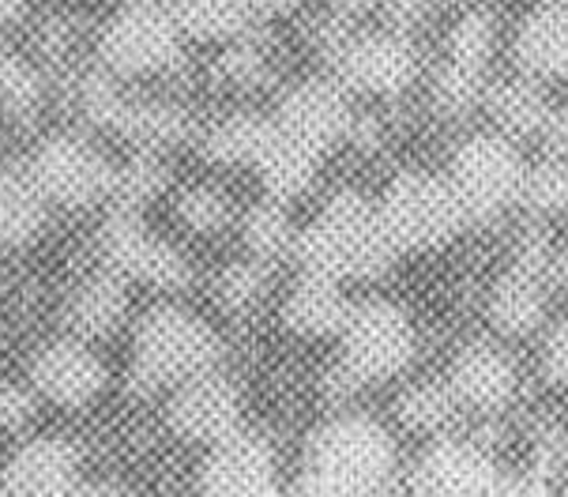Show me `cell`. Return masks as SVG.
I'll list each match as a JSON object with an SVG mask.
<instances>
[{
  "label": "cell",
  "instance_id": "1",
  "mask_svg": "<svg viewBox=\"0 0 568 497\" xmlns=\"http://www.w3.org/2000/svg\"><path fill=\"white\" fill-rule=\"evenodd\" d=\"M302 272L324 280H381L396 264L399 248L384 234L377 204L354 189H343L321 207V215L294 237Z\"/></svg>",
  "mask_w": 568,
  "mask_h": 497
},
{
  "label": "cell",
  "instance_id": "2",
  "mask_svg": "<svg viewBox=\"0 0 568 497\" xmlns=\"http://www.w3.org/2000/svg\"><path fill=\"white\" fill-rule=\"evenodd\" d=\"M377 215L399 253L440 248L467 226V215L452 185L426 170H407L392 181L377 204Z\"/></svg>",
  "mask_w": 568,
  "mask_h": 497
},
{
  "label": "cell",
  "instance_id": "3",
  "mask_svg": "<svg viewBox=\"0 0 568 497\" xmlns=\"http://www.w3.org/2000/svg\"><path fill=\"white\" fill-rule=\"evenodd\" d=\"M219 358V336L200 317L178 310V305H159L136 328V362H132V385L159 388L173 381H192L200 373H211Z\"/></svg>",
  "mask_w": 568,
  "mask_h": 497
},
{
  "label": "cell",
  "instance_id": "4",
  "mask_svg": "<svg viewBox=\"0 0 568 497\" xmlns=\"http://www.w3.org/2000/svg\"><path fill=\"white\" fill-rule=\"evenodd\" d=\"M396 467V445L388 429L373 418L346 415L324 426L310 448V475L343 497H365L381 490Z\"/></svg>",
  "mask_w": 568,
  "mask_h": 497
},
{
  "label": "cell",
  "instance_id": "5",
  "mask_svg": "<svg viewBox=\"0 0 568 497\" xmlns=\"http://www.w3.org/2000/svg\"><path fill=\"white\" fill-rule=\"evenodd\" d=\"M527 162L519 155L516 140L500 136V132H475L456 148L448 170V185L464 207L467 223H489V219L505 215L508 207L519 204L524 193Z\"/></svg>",
  "mask_w": 568,
  "mask_h": 497
},
{
  "label": "cell",
  "instance_id": "6",
  "mask_svg": "<svg viewBox=\"0 0 568 497\" xmlns=\"http://www.w3.org/2000/svg\"><path fill=\"white\" fill-rule=\"evenodd\" d=\"M339 336H343V369L358 385L396 377V373L410 366L414 351H418V336H414L407 310H399V305L384 298L354 305Z\"/></svg>",
  "mask_w": 568,
  "mask_h": 497
},
{
  "label": "cell",
  "instance_id": "7",
  "mask_svg": "<svg viewBox=\"0 0 568 497\" xmlns=\"http://www.w3.org/2000/svg\"><path fill=\"white\" fill-rule=\"evenodd\" d=\"M102 69L118 75H148L170 69L181 57V31L173 23L170 8L159 0H129L118 16L105 23Z\"/></svg>",
  "mask_w": 568,
  "mask_h": 497
},
{
  "label": "cell",
  "instance_id": "8",
  "mask_svg": "<svg viewBox=\"0 0 568 497\" xmlns=\"http://www.w3.org/2000/svg\"><path fill=\"white\" fill-rule=\"evenodd\" d=\"M335 83L343 91L373 94V99H396L418 80V50L410 34L399 31H362L346 34L339 53L332 57Z\"/></svg>",
  "mask_w": 568,
  "mask_h": 497
},
{
  "label": "cell",
  "instance_id": "9",
  "mask_svg": "<svg viewBox=\"0 0 568 497\" xmlns=\"http://www.w3.org/2000/svg\"><path fill=\"white\" fill-rule=\"evenodd\" d=\"M31 181L42 200L61 207H91L113 193V166L94 143L83 136H50L34 151Z\"/></svg>",
  "mask_w": 568,
  "mask_h": 497
},
{
  "label": "cell",
  "instance_id": "10",
  "mask_svg": "<svg viewBox=\"0 0 568 497\" xmlns=\"http://www.w3.org/2000/svg\"><path fill=\"white\" fill-rule=\"evenodd\" d=\"M102 256L110 261V272L121 275V280H143L151 286H166V291H178V286L189 283L185 256L173 245L159 242L129 207H118L105 219Z\"/></svg>",
  "mask_w": 568,
  "mask_h": 497
},
{
  "label": "cell",
  "instance_id": "11",
  "mask_svg": "<svg viewBox=\"0 0 568 497\" xmlns=\"http://www.w3.org/2000/svg\"><path fill=\"white\" fill-rule=\"evenodd\" d=\"M272 124L283 136H291L297 143H305L310 151H316V155H324L332 143L351 136L354 113L351 102H346V91L335 80H305L286 91Z\"/></svg>",
  "mask_w": 568,
  "mask_h": 497
},
{
  "label": "cell",
  "instance_id": "12",
  "mask_svg": "<svg viewBox=\"0 0 568 497\" xmlns=\"http://www.w3.org/2000/svg\"><path fill=\"white\" fill-rule=\"evenodd\" d=\"M200 490L204 497H283L272 448L260 437L230 434L207 456L200 471Z\"/></svg>",
  "mask_w": 568,
  "mask_h": 497
},
{
  "label": "cell",
  "instance_id": "13",
  "mask_svg": "<svg viewBox=\"0 0 568 497\" xmlns=\"http://www.w3.org/2000/svg\"><path fill=\"white\" fill-rule=\"evenodd\" d=\"M418 497H489L500 483L497 464L475 442H437L414 467Z\"/></svg>",
  "mask_w": 568,
  "mask_h": 497
},
{
  "label": "cell",
  "instance_id": "14",
  "mask_svg": "<svg viewBox=\"0 0 568 497\" xmlns=\"http://www.w3.org/2000/svg\"><path fill=\"white\" fill-rule=\"evenodd\" d=\"M31 381L34 392L45 396L50 404L61 407H83L105 385V366L99 362L83 339H57L50 347H42L31 362Z\"/></svg>",
  "mask_w": 568,
  "mask_h": 497
},
{
  "label": "cell",
  "instance_id": "15",
  "mask_svg": "<svg viewBox=\"0 0 568 497\" xmlns=\"http://www.w3.org/2000/svg\"><path fill=\"white\" fill-rule=\"evenodd\" d=\"M242 423V404L230 381L200 373V377L185 381L178 388V396L170 399V426L181 437L192 442H226L230 434H237Z\"/></svg>",
  "mask_w": 568,
  "mask_h": 497
},
{
  "label": "cell",
  "instance_id": "16",
  "mask_svg": "<svg viewBox=\"0 0 568 497\" xmlns=\"http://www.w3.org/2000/svg\"><path fill=\"white\" fill-rule=\"evenodd\" d=\"M456 404H467L475 410H500L513 404L519 388L516 362L508 358L505 347L497 343H467L452 362V381H448Z\"/></svg>",
  "mask_w": 568,
  "mask_h": 497
},
{
  "label": "cell",
  "instance_id": "17",
  "mask_svg": "<svg viewBox=\"0 0 568 497\" xmlns=\"http://www.w3.org/2000/svg\"><path fill=\"white\" fill-rule=\"evenodd\" d=\"M513 61L527 80H568V0H542L524 16Z\"/></svg>",
  "mask_w": 568,
  "mask_h": 497
},
{
  "label": "cell",
  "instance_id": "18",
  "mask_svg": "<svg viewBox=\"0 0 568 497\" xmlns=\"http://www.w3.org/2000/svg\"><path fill=\"white\" fill-rule=\"evenodd\" d=\"M75 486V448L57 437L23 445L0 471L4 497H72Z\"/></svg>",
  "mask_w": 568,
  "mask_h": 497
},
{
  "label": "cell",
  "instance_id": "19",
  "mask_svg": "<svg viewBox=\"0 0 568 497\" xmlns=\"http://www.w3.org/2000/svg\"><path fill=\"white\" fill-rule=\"evenodd\" d=\"M486 317L500 336H531V332H538V324L546 321V280L513 264L489 286Z\"/></svg>",
  "mask_w": 568,
  "mask_h": 497
},
{
  "label": "cell",
  "instance_id": "20",
  "mask_svg": "<svg viewBox=\"0 0 568 497\" xmlns=\"http://www.w3.org/2000/svg\"><path fill=\"white\" fill-rule=\"evenodd\" d=\"M351 310L354 305L346 302L343 283L305 272L294 283V291L286 294L283 321L291 324L297 336H339Z\"/></svg>",
  "mask_w": 568,
  "mask_h": 497
},
{
  "label": "cell",
  "instance_id": "21",
  "mask_svg": "<svg viewBox=\"0 0 568 497\" xmlns=\"http://www.w3.org/2000/svg\"><path fill=\"white\" fill-rule=\"evenodd\" d=\"M483 102L497 124L494 132H500V136H508V140L542 136L546 121H550V113H554L542 88H538V80H527V75L500 80L494 88H486Z\"/></svg>",
  "mask_w": 568,
  "mask_h": 497
},
{
  "label": "cell",
  "instance_id": "22",
  "mask_svg": "<svg viewBox=\"0 0 568 497\" xmlns=\"http://www.w3.org/2000/svg\"><path fill=\"white\" fill-rule=\"evenodd\" d=\"M316 170H321V155L305 148V143L283 136L278 129L272 132V140H267L264 155L256 159V174L264 181L267 196L278 200V204L302 196L305 189L313 185Z\"/></svg>",
  "mask_w": 568,
  "mask_h": 497
},
{
  "label": "cell",
  "instance_id": "23",
  "mask_svg": "<svg viewBox=\"0 0 568 497\" xmlns=\"http://www.w3.org/2000/svg\"><path fill=\"white\" fill-rule=\"evenodd\" d=\"M166 8L181 38L196 42H234L253 19L248 0H170Z\"/></svg>",
  "mask_w": 568,
  "mask_h": 497
},
{
  "label": "cell",
  "instance_id": "24",
  "mask_svg": "<svg viewBox=\"0 0 568 497\" xmlns=\"http://www.w3.org/2000/svg\"><path fill=\"white\" fill-rule=\"evenodd\" d=\"M124 310H129V298H124L121 275L102 272L75 291V298L69 302V324L80 339H94L118 328Z\"/></svg>",
  "mask_w": 568,
  "mask_h": 497
},
{
  "label": "cell",
  "instance_id": "25",
  "mask_svg": "<svg viewBox=\"0 0 568 497\" xmlns=\"http://www.w3.org/2000/svg\"><path fill=\"white\" fill-rule=\"evenodd\" d=\"M45 219V200L31 174L0 170V245H23Z\"/></svg>",
  "mask_w": 568,
  "mask_h": 497
},
{
  "label": "cell",
  "instance_id": "26",
  "mask_svg": "<svg viewBox=\"0 0 568 497\" xmlns=\"http://www.w3.org/2000/svg\"><path fill=\"white\" fill-rule=\"evenodd\" d=\"M275 124L256 113H234V118L219 121L215 129L204 136L207 159L226 162V166H256V159L264 155L267 140H272Z\"/></svg>",
  "mask_w": 568,
  "mask_h": 497
},
{
  "label": "cell",
  "instance_id": "27",
  "mask_svg": "<svg viewBox=\"0 0 568 497\" xmlns=\"http://www.w3.org/2000/svg\"><path fill=\"white\" fill-rule=\"evenodd\" d=\"M494 53H497V19L489 12H467L452 27L448 34V64H459V69H470V72H489L494 64Z\"/></svg>",
  "mask_w": 568,
  "mask_h": 497
},
{
  "label": "cell",
  "instance_id": "28",
  "mask_svg": "<svg viewBox=\"0 0 568 497\" xmlns=\"http://www.w3.org/2000/svg\"><path fill=\"white\" fill-rule=\"evenodd\" d=\"M242 237H245V245L253 248L256 261L264 264V261H275V256L291 253L297 234H294L291 219H286V207L278 204V200H264V204H256L253 212L245 215Z\"/></svg>",
  "mask_w": 568,
  "mask_h": 497
},
{
  "label": "cell",
  "instance_id": "29",
  "mask_svg": "<svg viewBox=\"0 0 568 497\" xmlns=\"http://www.w3.org/2000/svg\"><path fill=\"white\" fill-rule=\"evenodd\" d=\"M519 204H527L542 219L565 215L568 212V159L550 155V159L535 162V166H527Z\"/></svg>",
  "mask_w": 568,
  "mask_h": 497
},
{
  "label": "cell",
  "instance_id": "30",
  "mask_svg": "<svg viewBox=\"0 0 568 497\" xmlns=\"http://www.w3.org/2000/svg\"><path fill=\"white\" fill-rule=\"evenodd\" d=\"M486 88H489L486 72H470L445 61L437 80H433V106L445 113V118H464V113H470L483 102Z\"/></svg>",
  "mask_w": 568,
  "mask_h": 497
},
{
  "label": "cell",
  "instance_id": "31",
  "mask_svg": "<svg viewBox=\"0 0 568 497\" xmlns=\"http://www.w3.org/2000/svg\"><path fill=\"white\" fill-rule=\"evenodd\" d=\"M452 415H456V396H452L448 385H437V381L414 385L399 399V418L418 434H433V429L448 426Z\"/></svg>",
  "mask_w": 568,
  "mask_h": 497
},
{
  "label": "cell",
  "instance_id": "32",
  "mask_svg": "<svg viewBox=\"0 0 568 497\" xmlns=\"http://www.w3.org/2000/svg\"><path fill=\"white\" fill-rule=\"evenodd\" d=\"M166 185V170L155 155H140V159H129L121 170H113V193H118L121 207L136 212L148 200H155Z\"/></svg>",
  "mask_w": 568,
  "mask_h": 497
},
{
  "label": "cell",
  "instance_id": "33",
  "mask_svg": "<svg viewBox=\"0 0 568 497\" xmlns=\"http://www.w3.org/2000/svg\"><path fill=\"white\" fill-rule=\"evenodd\" d=\"M178 215L185 219V226L200 234H211L219 226H226L230 219V200L219 193L215 185H192L178 200Z\"/></svg>",
  "mask_w": 568,
  "mask_h": 497
},
{
  "label": "cell",
  "instance_id": "34",
  "mask_svg": "<svg viewBox=\"0 0 568 497\" xmlns=\"http://www.w3.org/2000/svg\"><path fill=\"white\" fill-rule=\"evenodd\" d=\"M260 294H264V264H234L219 275V298H223L230 310L242 313L248 310Z\"/></svg>",
  "mask_w": 568,
  "mask_h": 497
},
{
  "label": "cell",
  "instance_id": "35",
  "mask_svg": "<svg viewBox=\"0 0 568 497\" xmlns=\"http://www.w3.org/2000/svg\"><path fill=\"white\" fill-rule=\"evenodd\" d=\"M219 69H223L226 80H234V83H256L260 75H264V53H260L253 42L234 38L226 57L219 61Z\"/></svg>",
  "mask_w": 568,
  "mask_h": 497
},
{
  "label": "cell",
  "instance_id": "36",
  "mask_svg": "<svg viewBox=\"0 0 568 497\" xmlns=\"http://www.w3.org/2000/svg\"><path fill=\"white\" fill-rule=\"evenodd\" d=\"M542 369L546 377L554 381V385H565L568 388V317L557 324L550 332V339H546L542 347Z\"/></svg>",
  "mask_w": 568,
  "mask_h": 497
},
{
  "label": "cell",
  "instance_id": "37",
  "mask_svg": "<svg viewBox=\"0 0 568 497\" xmlns=\"http://www.w3.org/2000/svg\"><path fill=\"white\" fill-rule=\"evenodd\" d=\"M31 415H34V404L23 388L0 385V429H19Z\"/></svg>",
  "mask_w": 568,
  "mask_h": 497
},
{
  "label": "cell",
  "instance_id": "38",
  "mask_svg": "<svg viewBox=\"0 0 568 497\" xmlns=\"http://www.w3.org/2000/svg\"><path fill=\"white\" fill-rule=\"evenodd\" d=\"M388 31H399V34H410L414 27L426 19L429 12V0H388Z\"/></svg>",
  "mask_w": 568,
  "mask_h": 497
},
{
  "label": "cell",
  "instance_id": "39",
  "mask_svg": "<svg viewBox=\"0 0 568 497\" xmlns=\"http://www.w3.org/2000/svg\"><path fill=\"white\" fill-rule=\"evenodd\" d=\"M489 497H554V490L542 475H516V479H500Z\"/></svg>",
  "mask_w": 568,
  "mask_h": 497
},
{
  "label": "cell",
  "instance_id": "40",
  "mask_svg": "<svg viewBox=\"0 0 568 497\" xmlns=\"http://www.w3.org/2000/svg\"><path fill=\"white\" fill-rule=\"evenodd\" d=\"M286 497H343V494H335L332 486L321 483L316 475H305V479H297V486Z\"/></svg>",
  "mask_w": 568,
  "mask_h": 497
},
{
  "label": "cell",
  "instance_id": "41",
  "mask_svg": "<svg viewBox=\"0 0 568 497\" xmlns=\"http://www.w3.org/2000/svg\"><path fill=\"white\" fill-rule=\"evenodd\" d=\"M297 4H305V0H248L253 16H283V12H294Z\"/></svg>",
  "mask_w": 568,
  "mask_h": 497
},
{
  "label": "cell",
  "instance_id": "42",
  "mask_svg": "<svg viewBox=\"0 0 568 497\" xmlns=\"http://www.w3.org/2000/svg\"><path fill=\"white\" fill-rule=\"evenodd\" d=\"M327 4L335 8V16H343V19H351V16H362V12H369L377 0H327Z\"/></svg>",
  "mask_w": 568,
  "mask_h": 497
},
{
  "label": "cell",
  "instance_id": "43",
  "mask_svg": "<svg viewBox=\"0 0 568 497\" xmlns=\"http://www.w3.org/2000/svg\"><path fill=\"white\" fill-rule=\"evenodd\" d=\"M72 497H132V494H124L121 486H75Z\"/></svg>",
  "mask_w": 568,
  "mask_h": 497
},
{
  "label": "cell",
  "instance_id": "44",
  "mask_svg": "<svg viewBox=\"0 0 568 497\" xmlns=\"http://www.w3.org/2000/svg\"><path fill=\"white\" fill-rule=\"evenodd\" d=\"M23 4L27 0H0V27L16 23V19L23 16Z\"/></svg>",
  "mask_w": 568,
  "mask_h": 497
},
{
  "label": "cell",
  "instance_id": "45",
  "mask_svg": "<svg viewBox=\"0 0 568 497\" xmlns=\"http://www.w3.org/2000/svg\"><path fill=\"white\" fill-rule=\"evenodd\" d=\"M550 280H557L568 291V253H557V261H554V272H550Z\"/></svg>",
  "mask_w": 568,
  "mask_h": 497
},
{
  "label": "cell",
  "instance_id": "46",
  "mask_svg": "<svg viewBox=\"0 0 568 497\" xmlns=\"http://www.w3.org/2000/svg\"><path fill=\"white\" fill-rule=\"evenodd\" d=\"M8 69H12V57H8V50H4V45H0V83H4Z\"/></svg>",
  "mask_w": 568,
  "mask_h": 497
}]
</instances>
